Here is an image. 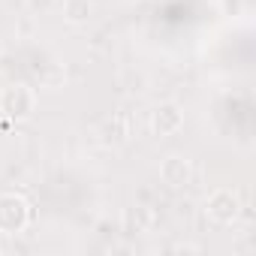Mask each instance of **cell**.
<instances>
[{
    "label": "cell",
    "mask_w": 256,
    "mask_h": 256,
    "mask_svg": "<svg viewBox=\"0 0 256 256\" xmlns=\"http://www.w3.org/2000/svg\"><path fill=\"white\" fill-rule=\"evenodd\" d=\"M34 108H36V94L28 84H10L0 94V112L10 120H24V118H30Z\"/></svg>",
    "instance_id": "6da1fadb"
},
{
    "label": "cell",
    "mask_w": 256,
    "mask_h": 256,
    "mask_svg": "<svg viewBox=\"0 0 256 256\" xmlns=\"http://www.w3.org/2000/svg\"><path fill=\"white\" fill-rule=\"evenodd\" d=\"M30 211L22 196H0V232H22Z\"/></svg>",
    "instance_id": "7a4b0ae2"
},
{
    "label": "cell",
    "mask_w": 256,
    "mask_h": 256,
    "mask_svg": "<svg viewBox=\"0 0 256 256\" xmlns=\"http://www.w3.org/2000/svg\"><path fill=\"white\" fill-rule=\"evenodd\" d=\"M238 208H241L238 196H235L232 190H226V187L214 190V193L208 196V202H205V211H208V217H211L214 223H232V220L238 217Z\"/></svg>",
    "instance_id": "3957f363"
},
{
    "label": "cell",
    "mask_w": 256,
    "mask_h": 256,
    "mask_svg": "<svg viewBox=\"0 0 256 256\" xmlns=\"http://www.w3.org/2000/svg\"><path fill=\"white\" fill-rule=\"evenodd\" d=\"M181 126H184V112L178 102H160L151 112V130L157 136H175Z\"/></svg>",
    "instance_id": "277c9868"
},
{
    "label": "cell",
    "mask_w": 256,
    "mask_h": 256,
    "mask_svg": "<svg viewBox=\"0 0 256 256\" xmlns=\"http://www.w3.org/2000/svg\"><path fill=\"white\" fill-rule=\"evenodd\" d=\"M160 178L169 187H187L193 181V160L190 157H181V154L166 157L160 163Z\"/></svg>",
    "instance_id": "5b68a950"
},
{
    "label": "cell",
    "mask_w": 256,
    "mask_h": 256,
    "mask_svg": "<svg viewBox=\"0 0 256 256\" xmlns=\"http://www.w3.org/2000/svg\"><path fill=\"white\" fill-rule=\"evenodd\" d=\"M94 12V4L90 0H64V18L70 24H84Z\"/></svg>",
    "instance_id": "8992f818"
},
{
    "label": "cell",
    "mask_w": 256,
    "mask_h": 256,
    "mask_svg": "<svg viewBox=\"0 0 256 256\" xmlns=\"http://www.w3.org/2000/svg\"><path fill=\"white\" fill-rule=\"evenodd\" d=\"M54 4H58V0H28V6L34 12H48V10H54Z\"/></svg>",
    "instance_id": "52a82bcc"
}]
</instances>
